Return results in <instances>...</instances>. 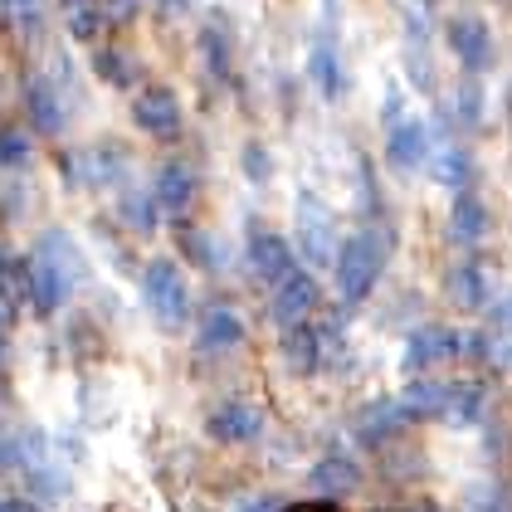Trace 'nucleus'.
<instances>
[{
	"instance_id": "obj_20",
	"label": "nucleus",
	"mask_w": 512,
	"mask_h": 512,
	"mask_svg": "<svg viewBox=\"0 0 512 512\" xmlns=\"http://www.w3.org/2000/svg\"><path fill=\"white\" fill-rule=\"evenodd\" d=\"M59 10H64L69 35H74V40H83V44H93V40H98V30L108 25L98 0H59Z\"/></svg>"
},
{
	"instance_id": "obj_3",
	"label": "nucleus",
	"mask_w": 512,
	"mask_h": 512,
	"mask_svg": "<svg viewBox=\"0 0 512 512\" xmlns=\"http://www.w3.org/2000/svg\"><path fill=\"white\" fill-rule=\"evenodd\" d=\"M20 283H25V298L35 303V313L49 317V313H59V303L69 298L74 274H69L59 259H49L44 249H35L30 259H20Z\"/></svg>"
},
{
	"instance_id": "obj_30",
	"label": "nucleus",
	"mask_w": 512,
	"mask_h": 512,
	"mask_svg": "<svg viewBox=\"0 0 512 512\" xmlns=\"http://www.w3.org/2000/svg\"><path fill=\"white\" fill-rule=\"evenodd\" d=\"M283 512H342V503H332V498H313V503H293V508Z\"/></svg>"
},
{
	"instance_id": "obj_5",
	"label": "nucleus",
	"mask_w": 512,
	"mask_h": 512,
	"mask_svg": "<svg viewBox=\"0 0 512 512\" xmlns=\"http://www.w3.org/2000/svg\"><path fill=\"white\" fill-rule=\"evenodd\" d=\"M464 352H469V337H464L459 327L430 322V327L410 332V342H405V371L415 376V371L444 366V361H454V356H464Z\"/></svg>"
},
{
	"instance_id": "obj_24",
	"label": "nucleus",
	"mask_w": 512,
	"mask_h": 512,
	"mask_svg": "<svg viewBox=\"0 0 512 512\" xmlns=\"http://www.w3.org/2000/svg\"><path fill=\"white\" fill-rule=\"evenodd\" d=\"M181 249H186V259L200 264V269H220V244H215V235L186 225V230H181Z\"/></svg>"
},
{
	"instance_id": "obj_31",
	"label": "nucleus",
	"mask_w": 512,
	"mask_h": 512,
	"mask_svg": "<svg viewBox=\"0 0 512 512\" xmlns=\"http://www.w3.org/2000/svg\"><path fill=\"white\" fill-rule=\"evenodd\" d=\"M0 512H40V508H30L25 498H5V493H0Z\"/></svg>"
},
{
	"instance_id": "obj_1",
	"label": "nucleus",
	"mask_w": 512,
	"mask_h": 512,
	"mask_svg": "<svg viewBox=\"0 0 512 512\" xmlns=\"http://www.w3.org/2000/svg\"><path fill=\"white\" fill-rule=\"evenodd\" d=\"M337 293H342V303L356 308V303H366L371 298V288L381 283V269H386V254H381V239L366 235V230H356V235L342 239V249H337Z\"/></svg>"
},
{
	"instance_id": "obj_18",
	"label": "nucleus",
	"mask_w": 512,
	"mask_h": 512,
	"mask_svg": "<svg viewBox=\"0 0 512 512\" xmlns=\"http://www.w3.org/2000/svg\"><path fill=\"white\" fill-rule=\"evenodd\" d=\"M488 225H493V215L478 200V191H459L454 196V239L459 244H478V239L488 235Z\"/></svg>"
},
{
	"instance_id": "obj_19",
	"label": "nucleus",
	"mask_w": 512,
	"mask_h": 512,
	"mask_svg": "<svg viewBox=\"0 0 512 512\" xmlns=\"http://www.w3.org/2000/svg\"><path fill=\"white\" fill-rule=\"evenodd\" d=\"M308 79L322 88V98H337L342 93V59H337V49L327 35H317L313 40V54H308Z\"/></svg>"
},
{
	"instance_id": "obj_17",
	"label": "nucleus",
	"mask_w": 512,
	"mask_h": 512,
	"mask_svg": "<svg viewBox=\"0 0 512 512\" xmlns=\"http://www.w3.org/2000/svg\"><path fill=\"white\" fill-rule=\"evenodd\" d=\"M0 25L15 40H40L49 25V0H0Z\"/></svg>"
},
{
	"instance_id": "obj_9",
	"label": "nucleus",
	"mask_w": 512,
	"mask_h": 512,
	"mask_svg": "<svg viewBox=\"0 0 512 512\" xmlns=\"http://www.w3.org/2000/svg\"><path fill=\"white\" fill-rule=\"evenodd\" d=\"M205 430H210V439H220V444H254L264 434V410L254 400H225V405L210 410Z\"/></svg>"
},
{
	"instance_id": "obj_10",
	"label": "nucleus",
	"mask_w": 512,
	"mask_h": 512,
	"mask_svg": "<svg viewBox=\"0 0 512 512\" xmlns=\"http://www.w3.org/2000/svg\"><path fill=\"white\" fill-rule=\"evenodd\" d=\"M274 293V317L283 322V327H298V322H308L313 317V308L322 303V288H317V278L308 274V269H298L293 278H283L278 288H269Z\"/></svg>"
},
{
	"instance_id": "obj_27",
	"label": "nucleus",
	"mask_w": 512,
	"mask_h": 512,
	"mask_svg": "<svg viewBox=\"0 0 512 512\" xmlns=\"http://www.w3.org/2000/svg\"><path fill=\"white\" fill-rule=\"evenodd\" d=\"M98 5H103V20L108 25H132L137 10H142V0H98Z\"/></svg>"
},
{
	"instance_id": "obj_8",
	"label": "nucleus",
	"mask_w": 512,
	"mask_h": 512,
	"mask_svg": "<svg viewBox=\"0 0 512 512\" xmlns=\"http://www.w3.org/2000/svg\"><path fill=\"white\" fill-rule=\"evenodd\" d=\"M249 264H254L259 283H269V288H278L283 278H293L303 269L298 249L283 235H269V230H254V235H249Z\"/></svg>"
},
{
	"instance_id": "obj_4",
	"label": "nucleus",
	"mask_w": 512,
	"mask_h": 512,
	"mask_svg": "<svg viewBox=\"0 0 512 512\" xmlns=\"http://www.w3.org/2000/svg\"><path fill=\"white\" fill-rule=\"evenodd\" d=\"M127 152H122L118 142H98V147H79V152H69L64 157V176L74 181V186H118L122 176H127Z\"/></svg>"
},
{
	"instance_id": "obj_23",
	"label": "nucleus",
	"mask_w": 512,
	"mask_h": 512,
	"mask_svg": "<svg viewBox=\"0 0 512 512\" xmlns=\"http://www.w3.org/2000/svg\"><path fill=\"white\" fill-rule=\"evenodd\" d=\"M200 49H205V59H210V74H215V79H230V40H225L220 15H210V25H205V35H200Z\"/></svg>"
},
{
	"instance_id": "obj_2",
	"label": "nucleus",
	"mask_w": 512,
	"mask_h": 512,
	"mask_svg": "<svg viewBox=\"0 0 512 512\" xmlns=\"http://www.w3.org/2000/svg\"><path fill=\"white\" fill-rule=\"evenodd\" d=\"M142 303H147V313L157 317L161 327H186V317H191V283H186L176 259H152L142 269Z\"/></svg>"
},
{
	"instance_id": "obj_22",
	"label": "nucleus",
	"mask_w": 512,
	"mask_h": 512,
	"mask_svg": "<svg viewBox=\"0 0 512 512\" xmlns=\"http://www.w3.org/2000/svg\"><path fill=\"white\" fill-rule=\"evenodd\" d=\"M118 210H122V220H127V230H137V235H152V230H157L161 205L152 191H127Z\"/></svg>"
},
{
	"instance_id": "obj_21",
	"label": "nucleus",
	"mask_w": 512,
	"mask_h": 512,
	"mask_svg": "<svg viewBox=\"0 0 512 512\" xmlns=\"http://www.w3.org/2000/svg\"><path fill=\"white\" fill-rule=\"evenodd\" d=\"M449 288H454V298H459L464 308H488V298H493V293H488V274H483V269H478L473 259L454 269Z\"/></svg>"
},
{
	"instance_id": "obj_7",
	"label": "nucleus",
	"mask_w": 512,
	"mask_h": 512,
	"mask_svg": "<svg viewBox=\"0 0 512 512\" xmlns=\"http://www.w3.org/2000/svg\"><path fill=\"white\" fill-rule=\"evenodd\" d=\"M444 40H449L454 59L469 69L473 79L493 69V30H488V20H478V15H454V20L444 25Z\"/></svg>"
},
{
	"instance_id": "obj_29",
	"label": "nucleus",
	"mask_w": 512,
	"mask_h": 512,
	"mask_svg": "<svg viewBox=\"0 0 512 512\" xmlns=\"http://www.w3.org/2000/svg\"><path fill=\"white\" fill-rule=\"evenodd\" d=\"M10 322H15V298H10V288H0V342L10 337Z\"/></svg>"
},
{
	"instance_id": "obj_12",
	"label": "nucleus",
	"mask_w": 512,
	"mask_h": 512,
	"mask_svg": "<svg viewBox=\"0 0 512 512\" xmlns=\"http://www.w3.org/2000/svg\"><path fill=\"white\" fill-rule=\"evenodd\" d=\"M386 161L400 166V171L425 166V161H430V127L420 118H400L391 132H386Z\"/></svg>"
},
{
	"instance_id": "obj_15",
	"label": "nucleus",
	"mask_w": 512,
	"mask_h": 512,
	"mask_svg": "<svg viewBox=\"0 0 512 512\" xmlns=\"http://www.w3.org/2000/svg\"><path fill=\"white\" fill-rule=\"evenodd\" d=\"M244 342V322L235 308H205L196 327V347L200 352H235Z\"/></svg>"
},
{
	"instance_id": "obj_14",
	"label": "nucleus",
	"mask_w": 512,
	"mask_h": 512,
	"mask_svg": "<svg viewBox=\"0 0 512 512\" xmlns=\"http://www.w3.org/2000/svg\"><path fill=\"white\" fill-rule=\"evenodd\" d=\"M152 196H157V205L166 210V215H186V205L196 200V171H191V166H186L181 157L161 161Z\"/></svg>"
},
{
	"instance_id": "obj_11",
	"label": "nucleus",
	"mask_w": 512,
	"mask_h": 512,
	"mask_svg": "<svg viewBox=\"0 0 512 512\" xmlns=\"http://www.w3.org/2000/svg\"><path fill=\"white\" fill-rule=\"evenodd\" d=\"M25 113H30V127L44 132V137H54L64 127L69 108H64V93H59V83L49 79V74H35V79L25 83Z\"/></svg>"
},
{
	"instance_id": "obj_28",
	"label": "nucleus",
	"mask_w": 512,
	"mask_h": 512,
	"mask_svg": "<svg viewBox=\"0 0 512 512\" xmlns=\"http://www.w3.org/2000/svg\"><path fill=\"white\" fill-rule=\"evenodd\" d=\"M244 166H249V176H254V181H264V176H269V157H259V142H249V147H244Z\"/></svg>"
},
{
	"instance_id": "obj_26",
	"label": "nucleus",
	"mask_w": 512,
	"mask_h": 512,
	"mask_svg": "<svg viewBox=\"0 0 512 512\" xmlns=\"http://www.w3.org/2000/svg\"><path fill=\"white\" fill-rule=\"evenodd\" d=\"M327 478H332V483H342V488H356V483H361L356 464H342L337 454H332V464H322V469H317V483H327Z\"/></svg>"
},
{
	"instance_id": "obj_32",
	"label": "nucleus",
	"mask_w": 512,
	"mask_h": 512,
	"mask_svg": "<svg viewBox=\"0 0 512 512\" xmlns=\"http://www.w3.org/2000/svg\"><path fill=\"white\" fill-rule=\"evenodd\" d=\"M161 5H166V10H181V5H186V0H161Z\"/></svg>"
},
{
	"instance_id": "obj_6",
	"label": "nucleus",
	"mask_w": 512,
	"mask_h": 512,
	"mask_svg": "<svg viewBox=\"0 0 512 512\" xmlns=\"http://www.w3.org/2000/svg\"><path fill=\"white\" fill-rule=\"evenodd\" d=\"M132 118H137V127H142L147 137L171 142V137L181 132V122H186V108H181L176 88H166V83H147V88L137 93V103H132Z\"/></svg>"
},
{
	"instance_id": "obj_25",
	"label": "nucleus",
	"mask_w": 512,
	"mask_h": 512,
	"mask_svg": "<svg viewBox=\"0 0 512 512\" xmlns=\"http://www.w3.org/2000/svg\"><path fill=\"white\" fill-rule=\"evenodd\" d=\"M30 157H35V147H30V132H20V127H5V132H0V166H25Z\"/></svg>"
},
{
	"instance_id": "obj_13",
	"label": "nucleus",
	"mask_w": 512,
	"mask_h": 512,
	"mask_svg": "<svg viewBox=\"0 0 512 512\" xmlns=\"http://www.w3.org/2000/svg\"><path fill=\"white\" fill-rule=\"evenodd\" d=\"M298 239H303V259H313V264H337V249H342V239L332 230V215L308 200V215L298 210Z\"/></svg>"
},
{
	"instance_id": "obj_16",
	"label": "nucleus",
	"mask_w": 512,
	"mask_h": 512,
	"mask_svg": "<svg viewBox=\"0 0 512 512\" xmlns=\"http://www.w3.org/2000/svg\"><path fill=\"white\" fill-rule=\"evenodd\" d=\"M93 69H98V79L113 83V88H137L142 83V59L132 49H122V44H98Z\"/></svg>"
}]
</instances>
